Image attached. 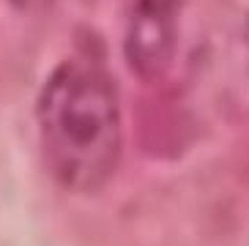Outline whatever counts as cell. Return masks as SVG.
<instances>
[{
	"instance_id": "1",
	"label": "cell",
	"mask_w": 249,
	"mask_h": 246,
	"mask_svg": "<svg viewBox=\"0 0 249 246\" xmlns=\"http://www.w3.org/2000/svg\"><path fill=\"white\" fill-rule=\"evenodd\" d=\"M41 153L60 186L88 194L102 189L121 159L115 85L88 60H66L50 74L36 104Z\"/></svg>"
},
{
	"instance_id": "2",
	"label": "cell",
	"mask_w": 249,
	"mask_h": 246,
	"mask_svg": "<svg viewBox=\"0 0 249 246\" xmlns=\"http://www.w3.org/2000/svg\"><path fill=\"white\" fill-rule=\"evenodd\" d=\"M176 8L164 0H142L129 28V60L140 74H156L170 60Z\"/></svg>"
}]
</instances>
